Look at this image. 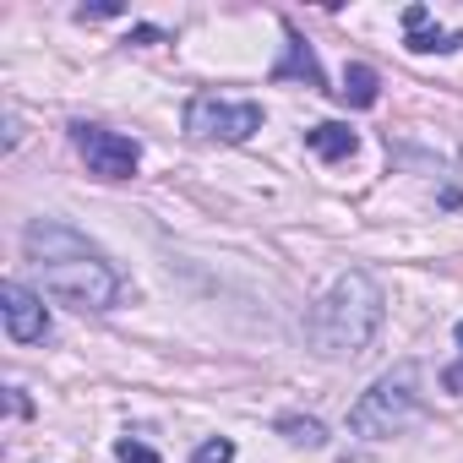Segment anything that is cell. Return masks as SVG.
<instances>
[{"instance_id":"1","label":"cell","mask_w":463,"mask_h":463,"mask_svg":"<svg viewBox=\"0 0 463 463\" xmlns=\"http://www.w3.org/2000/svg\"><path fill=\"white\" fill-rule=\"evenodd\" d=\"M23 251L39 268V284L50 300L71 306V311H109L120 300V273L77 235V229L39 218L23 229Z\"/></svg>"},{"instance_id":"2","label":"cell","mask_w":463,"mask_h":463,"mask_svg":"<svg viewBox=\"0 0 463 463\" xmlns=\"http://www.w3.org/2000/svg\"><path fill=\"white\" fill-rule=\"evenodd\" d=\"M387 317V295L365 268H349L333 279V289L311 306L306 317V338L322 360H349L360 349H371V338L382 333Z\"/></svg>"},{"instance_id":"3","label":"cell","mask_w":463,"mask_h":463,"mask_svg":"<svg viewBox=\"0 0 463 463\" xmlns=\"http://www.w3.org/2000/svg\"><path fill=\"white\" fill-rule=\"evenodd\" d=\"M425 414V387H420V365L398 360L392 371H382L349 409V430L365 441H387L398 430H409Z\"/></svg>"},{"instance_id":"4","label":"cell","mask_w":463,"mask_h":463,"mask_svg":"<svg viewBox=\"0 0 463 463\" xmlns=\"http://www.w3.org/2000/svg\"><path fill=\"white\" fill-rule=\"evenodd\" d=\"M262 131V104L251 99H223V93H196L185 104V137L191 142H223L241 147Z\"/></svg>"},{"instance_id":"5","label":"cell","mask_w":463,"mask_h":463,"mask_svg":"<svg viewBox=\"0 0 463 463\" xmlns=\"http://www.w3.org/2000/svg\"><path fill=\"white\" fill-rule=\"evenodd\" d=\"M71 142H77L88 175H99V180H131L137 164H142V147H137L131 137L109 131V126H88V120H77V126H71Z\"/></svg>"},{"instance_id":"6","label":"cell","mask_w":463,"mask_h":463,"mask_svg":"<svg viewBox=\"0 0 463 463\" xmlns=\"http://www.w3.org/2000/svg\"><path fill=\"white\" fill-rule=\"evenodd\" d=\"M0 317H6V338H12V344H44V338H50L44 295H33V289L17 284V279L0 284Z\"/></svg>"},{"instance_id":"7","label":"cell","mask_w":463,"mask_h":463,"mask_svg":"<svg viewBox=\"0 0 463 463\" xmlns=\"http://www.w3.org/2000/svg\"><path fill=\"white\" fill-rule=\"evenodd\" d=\"M306 82V88H327V71H322V61L311 55V44L300 39V28L295 23H284V61L273 66V82ZM333 93V88H327Z\"/></svg>"},{"instance_id":"8","label":"cell","mask_w":463,"mask_h":463,"mask_svg":"<svg viewBox=\"0 0 463 463\" xmlns=\"http://www.w3.org/2000/svg\"><path fill=\"white\" fill-rule=\"evenodd\" d=\"M403 44L414 50V55H447V50H458L463 39H452V33H441V28H430V12L425 6H409L403 12Z\"/></svg>"},{"instance_id":"9","label":"cell","mask_w":463,"mask_h":463,"mask_svg":"<svg viewBox=\"0 0 463 463\" xmlns=\"http://www.w3.org/2000/svg\"><path fill=\"white\" fill-rule=\"evenodd\" d=\"M306 147H311L317 158L338 164V158H349V153L360 147V137H354L344 120H322V126H311V131H306Z\"/></svg>"},{"instance_id":"10","label":"cell","mask_w":463,"mask_h":463,"mask_svg":"<svg viewBox=\"0 0 463 463\" xmlns=\"http://www.w3.org/2000/svg\"><path fill=\"white\" fill-rule=\"evenodd\" d=\"M338 99H344V104H354V109H371V104L382 99V77H376L371 66H349V71H344Z\"/></svg>"},{"instance_id":"11","label":"cell","mask_w":463,"mask_h":463,"mask_svg":"<svg viewBox=\"0 0 463 463\" xmlns=\"http://www.w3.org/2000/svg\"><path fill=\"white\" fill-rule=\"evenodd\" d=\"M279 436L295 441V447H327V425L311 420V414H284L279 420Z\"/></svg>"},{"instance_id":"12","label":"cell","mask_w":463,"mask_h":463,"mask_svg":"<svg viewBox=\"0 0 463 463\" xmlns=\"http://www.w3.org/2000/svg\"><path fill=\"white\" fill-rule=\"evenodd\" d=\"M191 463H235V441H229V436H207L191 452Z\"/></svg>"},{"instance_id":"13","label":"cell","mask_w":463,"mask_h":463,"mask_svg":"<svg viewBox=\"0 0 463 463\" xmlns=\"http://www.w3.org/2000/svg\"><path fill=\"white\" fill-rule=\"evenodd\" d=\"M115 458H120V463H158V452H153L147 441H137V436H126V441L115 447Z\"/></svg>"},{"instance_id":"14","label":"cell","mask_w":463,"mask_h":463,"mask_svg":"<svg viewBox=\"0 0 463 463\" xmlns=\"http://www.w3.org/2000/svg\"><path fill=\"white\" fill-rule=\"evenodd\" d=\"M458 344H463V322H458ZM441 387H447V392H463V360L441 371Z\"/></svg>"},{"instance_id":"15","label":"cell","mask_w":463,"mask_h":463,"mask_svg":"<svg viewBox=\"0 0 463 463\" xmlns=\"http://www.w3.org/2000/svg\"><path fill=\"white\" fill-rule=\"evenodd\" d=\"M104 17H120L115 0H104V6H82V12H77V23H104Z\"/></svg>"}]
</instances>
